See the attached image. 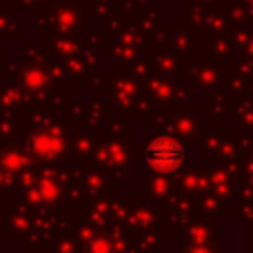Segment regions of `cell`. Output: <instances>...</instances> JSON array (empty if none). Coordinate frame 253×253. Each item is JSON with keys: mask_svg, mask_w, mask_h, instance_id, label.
<instances>
[{"mask_svg": "<svg viewBox=\"0 0 253 253\" xmlns=\"http://www.w3.org/2000/svg\"><path fill=\"white\" fill-rule=\"evenodd\" d=\"M144 158H147L151 169L171 173V171L180 169V165L184 162V149L173 138H156L147 144Z\"/></svg>", "mask_w": 253, "mask_h": 253, "instance_id": "cell-1", "label": "cell"}]
</instances>
